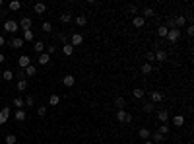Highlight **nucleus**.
Listing matches in <instances>:
<instances>
[{"instance_id":"obj_35","label":"nucleus","mask_w":194,"mask_h":144,"mask_svg":"<svg viewBox=\"0 0 194 144\" xmlns=\"http://www.w3.org/2000/svg\"><path fill=\"white\" fill-rule=\"evenodd\" d=\"M23 41H33V31L31 29H25L23 31V37H22Z\"/></svg>"},{"instance_id":"obj_49","label":"nucleus","mask_w":194,"mask_h":144,"mask_svg":"<svg viewBox=\"0 0 194 144\" xmlns=\"http://www.w3.org/2000/svg\"><path fill=\"white\" fill-rule=\"evenodd\" d=\"M4 60H6V57H4V55H2V53H0V64H2V63H4Z\"/></svg>"},{"instance_id":"obj_29","label":"nucleus","mask_w":194,"mask_h":144,"mask_svg":"<svg viewBox=\"0 0 194 144\" xmlns=\"http://www.w3.org/2000/svg\"><path fill=\"white\" fill-rule=\"evenodd\" d=\"M154 16H155V12L151 10L150 6H148V8H144V16H142L144 20H146V18H154Z\"/></svg>"},{"instance_id":"obj_6","label":"nucleus","mask_w":194,"mask_h":144,"mask_svg":"<svg viewBox=\"0 0 194 144\" xmlns=\"http://www.w3.org/2000/svg\"><path fill=\"white\" fill-rule=\"evenodd\" d=\"M23 43H25L23 39H19V37H14V39H10V43H8V45H10L12 49H22Z\"/></svg>"},{"instance_id":"obj_22","label":"nucleus","mask_w":194,"mask_h":144,"mask_svg":"<svg viewBox=\"0 0 194 144\" xmlns=\"http://www.w3.org/2000/svg\"><path fill=\"white\" fill-rule=\"evenodd\" d=\"M155 55V60H159V63H165L167 60V53L165 51H157V53H154Z\"/></svg>"},{"instance_id":"obj_18","label":"nucleus","mask_w":194,"mask_h":144,"mask_svg":"<svg viewBox=\"0 0 194 144\" xmlns=\"http://www.w3.org/2000/svg\"><path fill=\"white\" fill-rule=\"evenodd\" d=\"M60 103V96L58 93H52L51 97H49V105H52V107H56V105Z\"/></svg>"},{"instance_id":"obj_16","label":"nucleus","mask_w":194,"mask_h":144,"mask_svg":"<svg viewBox=\"0 0 194 144\" xmlns=\"http://www.w3.org/2000/svg\"><path fill=\"white\" fill-rule=\"evenodd\" d=\"M184 23H187V18H184V16H177V18H175V27H177V29L184 27Z\"/></svg>"},{"instance_id":"obj_20","label":"nucleus","mask_w":194,"mask_h":144,"mask_svg":"<svg viewBox=\"0 0 194 144\" xmlns=\"http://www.w3.org/2000/svg\"><path fill=\"white\" fill-rule=\"evenodd\" d=\"M138 136L142 138V140H148V138L151 136V133H150V129H140L138 130Z\"/></svg>"},{"instance_id":"obj_31","label":"nucleus","mask_w":194,"mask_h":144,"mask_svg":"<svg viewBox=\"0 0 194 144\" xmlns=\"http://www.w3.org/2000/svg\"><path fill=\"white\" fill-rule=\"evenodd\" d=\"M25 90H27V80L23 78V80L18 82V92H25Z\"/></svg>"},{"instance_id":"obj_45","label":"nucleus","mask_w":194,"mask_h":144,"mask_svg":"<svg viewBox=\"0 0 194 144\" xmlns=\"http://www.w3.org/2000/svg\"><path fill=\"white\" fill-rule=\"evenodd\" d=\"M128 10L132 12V14H136V16H138V6H134V4H132V6H128Z\"/></svg>"},{"instance_id":"obj_48","label":"nucleus","mask_w":194,"mask_h":144,"mask_svg":"<svg viewBox=\"0 0 194 144\" xmlns=\"http://www.w3.org/2000/svg\"><path fill=\"white\" fill-rule=\"evenodd\" d=\"M2 45H6V39H4V37L0 35V47H2Z\"/></svg>"},{"instance_id":"obj_34","label":"nucleus","mask_w":194,"mask_h":144,"mask_svg":"<svg viewBox=\"0 0 194 144\" xmlns=\"http://www.w3.org/2000/svg\"><path fill=\"white\" fill-rule=\"evenodd\" d=\"M115 105H117L118 109H124V105H126L124 97H117V100H115Z\"/></svg>"},{"instance_id":"obj_5","label":"nucleus","mask_w":194,"mask_h":144,"mask_svg":"<svg viewBox=\"0 0 194 144\" xmlns=\"http://www.w3.org/2000/svg\"><path fill=\"white\" fill-rule=\"evenodd\" d=\"M82 41H84V35H82V33H72V35H70V45H72V47L82 45Z\"/></svg>"},{"instance_id":"obj_28","label":"nucleus","mask_w":194,"mask_h":144,"mask_svg":"<svg viewBox=\"0 0 194 144\" xmlns=\"http://www.w3.org/2000/svg\"><path fill=\"white\" fill-rule=\"evenodd\" d=\"M154 109H155V107H154V103H151V101H146V103H144V107H142L144 113H151Z\"/></svg>"},{"instance_id":"obj_12","label":"nucleus","mask_w":194,"mask_h":144,"mask_svg":"<svg viewBox=\"0 0 194 144\" xmlns=\"http://www.w3.org/2000/svg\"><path fill=\"white\" fill-rule=\"evenodd\" d=\"M49 60H51V55H49V53H41L39 59H37V63L43 66V64H49Z\"/></svg>"},{"instance_id":"obj_23","label":"nucleus","mask_w":194,"mask_h":144,"mask_svg":"<svg viewBox=\"0 0 194 144\" xmlns=\"http://www.w3.org/2000/svg\"><path fill=\"white\" fill-rule=\"evenodd\" d=\"M62 53L66 57H70V55H74V47L70 43H66V45H62Z\"/></svg>"},{"instance_id":"obj_10","label":"nucleus","mask_w":194,"mask_h":144,"mask_svg":"<svg viewBox=\"0 0 194 144\" xmlns=\"http://www.w3.org/2000/svg\"><path fill=\"white\" fill-rule=\"evenodd\" d=\"M74 82H76V78H74L72 74H66V76L62 78V84L66 86V88H72V86H74Z\"/></svg>"},{"instance_id":"obj_15","label":"nucleus","mask_w":194,"mask_h":144,"mask_svg":"<svg viewBox=\"0 0 194 144\" xmlns=\"http://www.w3.org/2000/svg\"><path fill=\"white\" fill-rule=\"evenodd\" d=\"M33 51H35L37 55L45 53V43H43V41H35V45H33Z\"/></svg>"},{"instance_id":"obj_2","label":"nucleus","mask_w":194,"mask_h":144,"mask_svg":"<svg viewBox=\"0 0 194 144\" xmlns=\"http://www.w3.org/2000/svg\"><path fill=\"white\" fill-rule=\"evenodd\" d=\"M181 35H183V33H181V29H177V27H175V29H169L167 31V41H169V43H177V41L181 39Z\"/></svg>"},{"instance_id":"obj_38","label":"nucleus","mask_w":194,"mask_h":144,"mask_svg":"<svg viewBox=\"0 0 194 144\" xmlns=\"http://www.w3.org/2000/svg\"><path fill=\"white\" fill-rule=\"evenodd\" d=\"M151 70H154V66H151L150 63H146V64H144V66H142V74H150Z\"/></svg>"},{"instance_id":"obj_43","label":"nucleus","mask_w":194,"mask_h":144,"mask_svg":"<svg viewBox=\"0 0 194 144\" xmlns=\"http://www.w3.org/2000/svg\"><path fill=\"white\" fill-rule=\"evenodd\" d=\"M187 35H188V37H192V35H194V26H192V23L187 27Z\"/></svg>"},{"instance_id":"obj_50","label":"nucleus","mask_w":194,"mask_h":144,"mask_svg":"<svg viewBox=\"0 0 194 144\" xmlns=\"http://www.w3.org/2000/svg\"><path fill=\"white\" fill-rule=\"evenodd\" d=\"M144 144H154V142H151V140H146V142H144Z\"/></svg>"},{"instance_id":"obj_14","label":"nucleus","mask_w":194,"mask_h":144,"mask_svg":"<svg viewBox=\"0 0 194 144\" xmlns=\"http://www.w3.org/2000/svg\"><path fill=\"white\" fill-rule=\"evenodd\" d=\"M74 23H76L78 27H84L85 23H88V18H85V16H76V18H74Z\"/></svg>"},{"instance_id":"obj_9","label":"nucleus","mask_w":194,"mask_h":144,"mask_svg":"<svg viewBox=\"0 0 194 144\" xmlns=\"http://www.w3.org/2000/svg\"><path fill=\"white\" fill-rule=\"evenodd\" d=\"M33 10H35V14H45V12H47V4L37 2V4H33Z\"/></svg>"},{"instance_id":"obj_24","label":"nucleus","mask_w":194,"mask_h":144,"mask_svg":"<svg viewBox=\"0 0 194 144\" xmlns=\"http://www.w3.org/2000/svg\"><path fill=\"white\" fill-rule=\"evenodd\" d=\"M173 125H175V127H183V125H184V117H183V115H175V119H173Z\"/></svg>"},{"instance_id":"obj_42","label":"nucleus","mask_w":194,"mask_h":144,"mask_svg":"<svg viewBox=\"0 0 194 144\" xmlns=\"http://www.w3.org/2000/svg\"><path fill=\"white\" fill-rule=\"evenodd\" d=\"M43 31H47V33H49V31H52L51 22H45V23H43Z\"/></svg>"},{"instance_id":"obj_27","label":"nucleus","mask_w":194,"mask_h":144,"mask_svg":"<svg viewBox=\"0 0 194 144\" xmlns=\"http://www.w3.org/2000/svg\"><path fill=\"white\" fill-rule=\"evenodd\" d=\"M33 103H35V100H33V96H27L25 100H23V107H33Z\"/></svg>"},{"instance_id":"obj_21","label":"nucleus","mask_w":194,"mask_h":144,"mask_svg":"<svg viewBox=\"0 0 194 144\" xmlns=\"http://www.w3.org/2000/svg\"><path fill=\"white\" fill-rule=\"evenodd\" d=\"M25 117H27V115H25V111H23V109L16 111V121H18V123H23V121H25Z\"/></svg>"},{"instance_id":"obj_4","label":"nucleus","mask_w":194,"mask_h":144,"mask_svg":"<svg viewBox=\"0 0 194 144\" xmlns=\"http://www.w3.org/2000/svg\"><path fill=\"white\" fill-rule=\"evenodd\" d=\"M29 64H31V59H29L27 55H22V57L18 59V66L22 68V70H25V68L29 66Z\"/></svg>"},{"instance_id":"obj_33","label":"nucleus","mask_w":194,"mask_h":144,"mask_svg":"<svg viewBox=\"0 0 194 144\" xmlns=\"http://www.w3.org/2000/svg\"><path fill=\"white\" fill-rule=\"evenodd\" d=\"M2 78H4L6 82H12V78H14V72H12V70H4V72H2Z\"/></svg>"},{"instance_id":"obj_44","label":"nucleus","mask_w":194,"mask_h":144,"mask_svg":"<svg viewBox=\"0 0 194 144\" xmlns=\"http://www.w3.org/2000/svg\"><path fill=\"white\" fill-rule=\"evenodd\" d=\"M56 37H58V39H60V41H62V43L66 45V41H68V35H64V33H58Z\"/></svg>"},{"instance_id":"obj_7","label":"nucleus","mask_w":194,"mask_h":144,"mask_svg":"<svg viewBox=\"0 0 194 144\" xmlns=\"http://www.w3.org/2000/svg\"><path fill=\"white\" fill-rule=\"evenodd\" d=\"M8 117H10V107H2L0 109V125H4L8 121Z\"/></svg>"},{"instance_id":"obj_1","label":"nucleus","mask_w":194,"mask_h":144,"mask_svg":"<svg viewBox=\"0 0 194 144\" xmlns=\"http://www.w3.org/2000/svg\"><path fill=\"white\" fill-rule=\"evenodd\" d=\"M117 121L118 123H130L132 121V115L128 113V111H124V109H118L117 111Z\"/></svg>"},{"instance_id":"obj_26","label":"nucleus","mask_w":194,"mask_h":144,"mask_svg":"<svg viewBox=\"0 0 194 144\" xmlns=\"http://www.w3.org/2000/svg\"><path fill=\"white\" fill-rule=\"evenodd\" d=\"M132 96H134V97H136V100H142V97H144V96H146V92H144V90H142V88H136V90H134V92H132Z\"/></svg>"},{"instance_id":"obj_25","label":"nucleus","mask_w":194,"mask_h":144,"mask_svg":"<svg viewBox=\"0 0 194 144\" xmlns=\"http://www.w3.org/2000/svg\"><path fill=\"white\" fill-rule=\"evenodd\" d=\"M150 138H151V142H154V144H157V142H163V140H165L163 134H159V133H154Z\"/></svg>"},{"instance_id":"obj_37","label":"nucleus","mask_w":194,"mask_h":144,"mask_svg":"<svg viewBox=\"0 0 194 144\" xmlns=\"http://www.w3.org/2000/svg\"><path fill=\"white\" fill-rule=\"evenodd\" d=\"M14 107H18V109H22L23 107V97H16V100H14Z\"/></svg>"},{"instance_id":"obj_36","label":"nucleus","mask_w":194,"mask_h":144,"mask_svg":"<svg viewBox=\"0 0 194 144\" xmlns=\"http://www.w3.org/2000/svg\"><path fill=\"white\" fill-rule=\"evenodd\" d=\"M167 31H169V29H167L165 26H159V27H157V35H159V37H167Z\"/></svg>"},{"instance_id":"obj_51","label":"nucleus","mask_w":194,"mask_h":144,"mask_svg":"<svg viewBox=\"0 0 194 144\" xmlns=\"http://www.w3.org/2000/svg\"><path fill=\"white\" fill-rule=\"evenodd\" d=\"M0 8H2V0H0Z\"/></svg>"},{"instance_id":"obj_11","label":"nucleus","mask_w":194,"mask_h":144,"mask_svg":"<svg viewBox=\"0 0 194 144\" xmlns=\"http://www.w3.org/2000/svg\"><path fill=\"white\" fill-rule=\"evenodd\" d=\"M18 26H22V27H23V31H25V29H29V27H31V18L23 16V18L19 20V23H18Z\"/></svg>"},{"instance_id":"obj_17","label":"nucleus","mask_w":194,"mask_h":144,"mask_svg":"<svg viewBox=\"0 0 194 144\" xmlns=\"http://www.w3.org/2000/svg\"><path fill=\"white\" fill-rule=\"evenodd\" d=\"M132 23H134V27H144L146 20H144L142 16H134V18H132Z\"/></svg>"},{"instance_id":"obj_32","label":"nucleus","mask_w":194,"mask_h":144,"mask_svg":"<svg viewBox=\"0 0 194 144\" xmlns=\"http://www.w3.org/2000/svg\"><path fill=\"white\" fill-rule=\"evenodd\" d=\"M60 22H62V23H70V22H72V14H68V12H64V14L60 16Z\"/></svg>"},{"instance_id":"obj_8","label":"nucleus","mask_w":194,"mask_h":144,"mask_svg":"<svg viewBox=\"0 0 194 144\" xmlns=\"http://www.w3.org/2000/svg\"><path fill=\"white\" fill-rule=\"evenodd\" d=\"M157 119L165 125V123L169 121V109H159V111H157Z\"/></svg>"},{"instance_id":"obj_30","label":"nucleus","mask_w":194,"mask_h":144,"mask_svg":"<svg viewBox=\"0 0 194 144\" xmlns=\"http://www.w3.org/2000/svg\"><path fill=\"white\" fill-rule=\"evenodd\" d=\"M23 72H25V76H35V74H37V68L33 66V64H29V66H27Z\"/></svg>"},{"instance_id":"obj_40","label":"nucleus","mask_w":194,"mask_h":144,"mask_svg":"<svg viewBox=\"0 0 194 144\" xmlns=\"http://www.w3.org/2000/svg\"><path fill=\"white\" fill-rule=\"evenodd\" d=\"M16 142H18V138H16L14 134H8L6 136V144H16Z\"/></svg>"},{"instance_id":"obj_41","label":"nucleus","mask_w":194,"mask_h":144,"mask_svg":"<svg viewBox=\"0 0 194 144\" xmlns=\"http://www.w3.org/2000/svg\"><path fill=\"white\" fill-rule=\"evenodd\" d=\"M37 115H39V117H45V115H47V107H45V105H41V107L37 109Z\"/></svg>"},{"instance_id":"obj_13","label":"nucleus","mask_w":194,"mask_h":144,"mask_svg":"<svg viewBox=\"0 0 194 144\" xmlns=\"http://www.w3.org/2000/svg\"><path fill=\"white\" fill-rule=\"evenodd\" d=\"M19 8H22V2H19V0H12V2L8 4V10L10 12H18Z\"/></svg>"},{"instance_id":"obj_46","label":"nucleus","mask_w":194,"mask_h":144,"mask_svg":"<svg viewBox=\"0 0 194 144\" xmlns=\"http://www.w3.org/2000/svg\"><path fill=\"white\" fill-rule=\"evenodd\" d=\"M148 60H150V64H151V63H154V60H155V55H154V53H151V51L148 53Z\"/></svg>"},{"instance_id":"obj_19","label":"nucleus","mask_w":194,"mask_h":144,"mask_svg":"<svg viewBox=\"0 0 194 144\" xmlns=\"http://www.w3.org/2000/svg\"><path fill=\"white\" fill-rule=\"evenodd\" d=\"M163 100V93L161 92H151V103H159V101H161Z\"/></svg>"},{"instance_id":"obj_47","label":"nucleus","mask_w":194,"mask_h":144,"mask_svg":"<svg viewBox=\"0 0 194 144\" xmlns=\"http://www.w3.org/2000/svg\"><path fill=\"white\" fill-rule=\"evenodd\" d=\"M55 51H56V47H49V49H47V51H45V53H49V55H52V53H55Z\"/></svg>"},{"instance_id":"obj_39","label":"nucleus","mask_w":194,"mask_h":144,"mask_svg":"<svg viewBox=\"0 0 194 144\" xmlns=\"http://www.w3.org/2000/svg\"><path fill=\"white\" fill-rule=\"evenodd\" d=\"M157 133H159V134H163V136H165V134H169V125H167V123H165V125H161Z\"/></svg>"},{"instance_id":"obj_3","label":"nucleus","mask_w":194,"mask_h":144,"mask_svg":"<svg viewBox=\"0 0 194 144\" xmlns=\"http://www.w3.org/2000/svg\"><path fill=\"white\" fill-rule=\"evenodd\" d=\"M18 27H19L18 22H14V20H6V22H4V29H6L8 33H12V35L18 31Z\"/></svg>"}]
</instances>
